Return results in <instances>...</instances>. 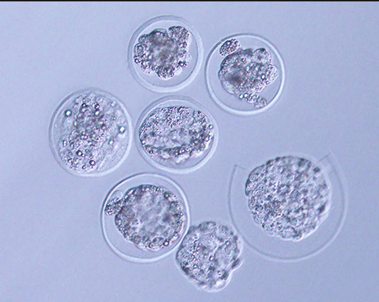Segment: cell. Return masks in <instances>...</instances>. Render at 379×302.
<instances>
[{
	"label": "cell",
	"mask_w": 379,
	"mask_h": 302,
	"mask_svg": "<svg viewBox=\"0 0 379 302\" xmlns=\"http://www.w3.org/2000/svg\"><path fill=\"white\" fill-rule=\"evenodd\" d=\"M131 135L123 105L99 90L70 96L56 110L50 126L57 160L68 171L85 176L116 168L127 154Z\"/></svg>",
	"instance_id": "2"
},
{
	"label": "cell",
	"mask_w": 379,
	"mask_h": 302,
	"mask_svg": "<svg viewBox=\"0 0 379 302\" xmlns=\"http://www.w3.org/2000/svg\"><path fill=\"white\" fill-rule=\"evenodd\" d=\"M242 185L246 218L267 235H277L279 229L313 230L329 210L324 173L303 158L272 160L247 174Z\"/></svg>",
	"instance_id": "3"
},
{
	"label": "cell",
	"mask_w": 379,
	"mask_h": 302,
	"mask_svg": "<svg viewBox=\"0 0 379 302\" xmlns=\"http://www.w3.org/2000/svg\"><path fill=\"white\" fill-rule=\"evenodd\" d=\"M241 244L228 225L205 221L192 226L182 240L175 261L197 288L218 291L227 285L240 264Z\"/></svg>",
	"instance_id": "7"
},
{
	"label": "cell",
	"mask_w": 379,
	"mask_h": 302,
	"mask_svg": "<svg viewBox=\"0 0 379 302\" xmlns=\"http://www.w3.org/2000/svg\"><path fill=\"white\" fill-rule=\"evenodd\" d=\"M200 48L192 29L172 17L154 19L136 35L131 48L134 74L147 88L172 91L186 85L200 62Z\"/></svg>",
	"instance_id": "6"
},
{
	"label": "cell",
	"mask_w": 379,
	"mask_h": 302,
	"mask_svg": "<svg viewBox=\"0 0 379 302\" xmlns=\"http://www.w3.org/2000/svg\"><path fill=\"white\" fill-rule=\"evenodd\" d=\"M188 222L184 196L168 178L138 174L116 184L102 210L106 241L124 258L149 262L174 249Z\"/></svg>",
	"instance_id": "1"
},
{
	"label": "cell",
	"mask_w": 379,
	"mask_h": 302,
	"mask_svg": "<svg viewBox=\"0 0 379 302\" xmlns=\"http://www.w3.org/2000/svg\"><path fill=\"white\" fill-rule=\"evenodd\" d=\"M206 77L213 98L229 110H262L277 98L282 72L273 49L261 39L248 35L222 40L211 52Z\"/></svg>",
	"instance_id": "4"
},
{
	"label": "cell",
	"mask_w": 379,
	"mask_h": 302,
	"mask_svg": "<svg viewBox=\"0 0 379 302\" xmlns=\"http://www.w3.org/2000/svg\"><path fill=\"white\" fill-rule=\"evenodd\" d=\"M138 147L154 165L182 172L210 156L216 140L211 117L201 106L183 99H168L150 107L136 133Z\"/></svg>",
	"instance_id": "5"
}]
</instances>
